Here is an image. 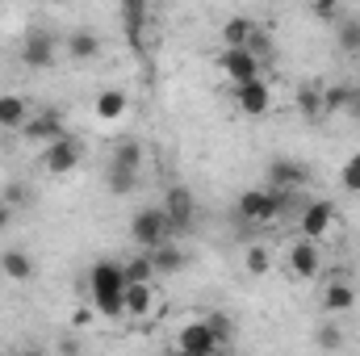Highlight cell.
I'll return each instance as SVG.
<instances>
[{
	"instance_id": "1",
	"label": "cell",
	"mask_w": 360,
	"mask_h": 356,
	"mask_svg": "<svg viewBox=\"0 0 360 356\" xmlns=\"http://www.w3.org/2000/svg\"><path fill=\"white\" fill-rule=\"evenodd\" d=\"M89 293L96 314L105 319H122L126 314V265L117 260H96L89 272Z\"/></svg>"
},
{
	"instance_id": "2",
	"label": "cell",
	"mask_w": 360,
	"mask_h": 356,
	"mask_svg": "<svg viewBox=\"0 0 360 356\" xmlns=\"http://www.w3.org/2000/svg\"><path fill=\"white\" fill-rule=\"evenodd\" d=\"M80 155H84L80 139L59 134V139H51V143L42 147V168H46V177H68V172L80 168Z\"/></svg>"
},
{
	"instance_id": "3",
	"label": "cell",
	"mask_w": 360,
	"mask_h": 356,
	"mask_svg": "<svg viewBox=\"0 0 360 356\" xmlns=\"http://www.w3.org/2000/svg\"><path fill=\"white\" fill-rule=\"evenodd\" d=\"M168 235H172V227H168V218H164V205H155V210H139V214L130 218V239H134L143 252L160 248Z\"/></svg>"
},
{
	"instance_id": "4",
	"label": "cell",
	"mask_w": 360,
	"mask_h": 356,
	"mask_svg": "<svg viewBox=\"0 0 360 356\" xmlns=\"http://www.w3.org/2000/svg\"><path fill=\"white\" fill-rule=\"evenodd\" d=\"M218 68H222V76H226L231 84H243V80L260 76V55L248 51V46H226V51L218 55Z\"/></svg>"
},
{
	"instance_id": "5",
	"label": "cell",
	"mask_w": 360,
	"mask_h": 356,
	"mask_svg": "<svg viewBox=\"0 0 360 356\" xmlns=\"http://www.w3.org/2000/svg\"><path fill=\"white\" fill-rule=\"evenodd\" d=\"M176 348L184 356H214L222 344H218V336H214V327L201 319V323H188L184 331L176 336Z\"/></svg>"
},
{
	"instance_id": "6",
	"label": "cell",
	"mask_w": 360,
	"mask_h": 356,
	"mask_svg": "<svg viewBox=\"0 0 360 356\" xmlns=\"http://www.w3.org/2000/svg\"><path fill=\"white\" fill-rule=\"evenodd\" d=\"M164 218H168L172 231H188V227H193V218H197V201H193V193H188L184 184L168 189V197H164Z\"/></svg>"
},
{
	"instance_id": "7",
	"label": "cell",
	"mask_w": 360,
	"mask_h": 356,
	"mask_svg": "<svg viewBox=\"0 0 360 356\" xmlns=\"http://www.w3.org/2000/svg\"><path fill=\"white\" fill-rule=\"evenodd\" d=\"M289 268H293V276H302V281H314L319 276V268H323V252H319V239H310V235H302L293 248H289Z\"/></svg>"
},
{
	"instance_id": "8",
	"label": "cell",
	"mask_w": 360,
	"mask_h": 356,
	"mask_svg": "<svg viewBox=\"0 0 360 356\" xmlns=\"http://www.w3.org/2000/svg\"><path fill=\"white\" fill-rule=\"evenodd\" d=\"M235 101H239V109H243L248 117H264L269 105H272V92H269V84H264L260 76H252V80L235 84Z\"/></svg>"
},
{
	"instance_id": "9",
	"label": "cell",
	"mask_w": 360,
	"mask_h": 356,
	"mask_svg": "<svg viewBox=\"0 0 360 356\" xmlns=\"http://www.w3.org/2000/svg\"><path fill=\"white\" fill-rule=\"evenodd\" d=\"M59 55H55V38L46 30H30L25 42H21V63L25 68H51Z\"/></svg>"
},
{
	"instance_id": "10",
	"label": "cell",
	"mask_w": 360,
	"mask_h": 356,
	"mask_svg": "<svg viewBox=\"0 0 360 356\" xmlns=\"http://www.w3.org/2000/svg\"><path fill=\"white\" fill-rule=\"evenodd\" d=\"M331 222H335V205H331V201H310V205H302V214H297V227H302V235H310V239H323V235L331 231Z\"/></svg>"
},
{
	"instance_id": "11",
	"label": "cell",
	"mask_w": 360,
	"mask_h": 356,
	"mask_svg": "<svg viewBox=\"0 0 360 356\" xmlns=\"http://www.w3.org/2000/svg\"><path fill=\"white\" fill-rule=\"evenodd\" d=\"M21 134H25L30 143H38V147H46L51 139H59V134H68V130H63V117H59L55 109H42L38 117H30V122L21 126Z\"/></svg>"
},
{
	"instance_id": "12",
	"label": "cell",
	"mask_w": 360,
	"mask_h": 356,
	"mask_svg": "<svg viewBox=\"0 0 360 356\" xmlns=\"http://www.w3.org/2000/svg\"><path fill=\"white\" fill-rule=\"evenodd\" d=\"M269 180L272 189H306L310 184V168L297 164V160H276L269 168Z\"/></svg>"
},
{
	"instance_id": "13",
	"label": "cell",
	"mask_w": 360,
	"mask_h": 356,
	"mask_svg": "<svg viewBox=\"0 0 360 356\" xmlns=\"http://www.w3.org/2000/svg\"><path fill=\"white\" fill-rule=\"evenodd\" d=\"M155 310V289L151 281H126V314L130 319H147Z\"/></svg>"
},
{
	"instance_id": "14",
	"label": "cell",
	"mask_w": 360,
	"mask_h": 356,
	"mask_svg": "<svg viewBox=\"0 0 360 356\" xmlns=\"http://www.w3.org/2000/svg\"><path fill=\"white\" fill-rule=\"evenodd\" d=\"M323 306H327L331 314H348V310L356 306V289H352V281H344V276L327 281V289H323Z\"/></svg>"
},
{
	"instance_id": "15",
	"label": "cell",
	"mask_w": 360,
	"mask_h": 356,
	"mask_svg": "<svg viewBox=\"0 0 360 356\" xmlns=\"http://www.w3.org/2000/svg\"><path fill=\"white\" fill-rule=\"evenodd\" d=\"M297 113H302L306 122L327 117V89H323V84H302V89H297Z\"/></svg>"
},
{
	"instance_id": "16",
	"label": "cell",
	"mask_w": 360,
	"mask_h": 356,
	"mask_svg": "<svg viewBox=\"0 0 360 356\" xmlns=\"http://www.w3.org/2000/svg\"><path fill=\"white\" fill-rule=\"evenodd\" d=\"M25 122H30V105H25L21 96L4 92V96H0V130H21Z\"/></svg>"
},
{
	"instance_id": "17",
	"label": "cell",
	"mask_w": 360,
	"mask_h": 356,
	"mask_svg": "<svg viewBox=\"0 0 360 356\" xmlns=\"http://www.w3.org/2000/svg\"><path fill=\"white\" fill-rule=\"evenodd\" d=\"M101 55V38L92 34V30H76L72 38H68V59H76V63H92Z\"/></svg>"
},
{
	"instance_id": "18",
	"label": "cell",
	"mask_w": 360,
	"mask_h": 356,
	"mask_svg": "<svg viewBox=\"0 0 360 356\" xmlns=\"http://www.w3.org/2000/svg\"><path fill=\"white\" fill-rule=\"evenodd\" d=\"M0 272L13 276V281H30V276H34V260H30V252H21V248L0 252Z\"/></svg>"
},
{
	"instance_id": "19",
	"label": "cell",
	"mask_w": 360,
	"mask_h": 356,
	"mask_svg": "<svg viewBox=\"0 0 360 356\" xmlns=\"http://www.w3.org/2000/svg\"><path fill=\"white\" fill-rule=\"evenodd\" d=\"M252 38H256V21L252 17H226V25H222V42L226 46H252Z\"/></svg>"
},
{
	"instance_id": "20",
	"label": "cell",
	"mask_w": 360,
	"mask_h": 356,
	"mask_svg": "<svg viewBox=\"0 0 360 356\" xmlns=\"http://www.w3.org/2000/svg\"><path fill=\"white\" fill-rule=\"evenodd\" d=\"M122 113H126V92L122 89H105L96 96V117L101 122H117Z\"/></svg>"
},
{
	"instance_id": "21",
	"label": "cell",
	"mask_w": 360,
	"mask_h": 356,
	"mask_svg": "<svg viewBox=\"0 0 360 356\" xmlns=\"http://www.w3.org/2000/svg\"><path fill=\"white\" fill-rule=\"evenodd\" d=\"M335 42H340V51L360 55V17H340L335 21Z\"/></svg>"
},
{
	"instance_id": "22",
	"label": "cell",
	"mask_w": 360,
	"mask_h": 356,
	"mask_svg": "<svg viewBox=\"0 0 360 356\" xmlns=\"http://www.w3.org/2000/svg\"><path fill=\"white\" fill-rule=\"evenodd\" d=\"M139 172H143V168H126V164H109V189H113L117 197H126V193H134V189H139Z\"/></svg>"
},
{
	"instance_id": "23",
	"label": "cell",
	"mask_w": 360,
	"mask_h": 356,
	"mask_svg": "<svg viewBox=\"0 0 360 356\" xmlns=\"http://www.w3.org/2000/svg\"><path fill=\"white\" fill-rule=\"evenodd\" d=\"M151 260H155V272H176V268L184 265V256H180L176 248H168V243L151 248Z\"/></svg>"
},
{
	"instance_id": "24",
	"label": "cell",
	"mask_w": 360,
	"mask_h": 356,
	"mask_svg": "<svg viewBox=\"0 0 360 356\" xmlns=\"http://www.w3.org/2000/svg\"><path fill=\"white\" fill-rule=\"evenodd\" d=\"M126 281H155V260H151V252H147V256H134V260L126 265Z\"/></svg>"
},
{
	"instance_id": "25",
	"label": "cell",
	"mask_w": 360,
	"mask_h": 356,
	"mask_svg": "<svg viewBox=\"0 0 360 356\" xmlns=\"http://www.w3.org/2000/svg\"><path fill=\"white\" fill-rule=\"evenodd\" d=\"M113 164H126V168H143V147L134 139H126L117 151H113Z\"/></svg>"
},
{
	"instance_id": "26",
	"label": "cell",
	"mask_w": 360,
	"mask_h": 356,
	"mask_svg": "<svg viewBox=\"0 0 360 356\" xmlns=\"http://www.w3.org/2000/svg\"><path fill=\"white\" fill-rule=\"evenodd\" d=\"M269 268H272V260H269V248H248V272L264 276Z\"/></svg>"
},
{
	"instance_id": "27",
	"label": "cell",
	"mask_w": 360,
	"mask_h": 356,
	"mask_svg": "<svg viewBox=\"0 0 360 356\" xmlns=\"http://www.w3.org/2000/svg\"><path fill=\"white\" fill-rule=\"evenodd\" d=\"M340 180H344V189H348V193H360V155H352V160L344 164Z\"/></svg>"
},
{
	"instance_id": "28",
	"label": "cell",
	"mask_w": 360,
	"mask_h": 356,
	"mask_svg": "<svg viewBox=\"0 0 360 356\" xmlns=\"http://www.w3.org/2000/svg\"><path fill=\"white\" fill-rule=\"evenodd\" d=\"M205 323L214 327V336H218V344L226 348V344H231V319H226V314H210Z\"/></svg>"
},
{
	"instance_id": "29",
	"label": "cell",
	"mask_w": 360,
	"mask_h": 356,
	"mask_svg": "<svg viewBox=\"0 0 360 356\" xmlns=\"http://www.w3.org/2000/svg\"><path fill=\"white\" fill-rule=\"evenodd\" d=\"M310 4H314V13H319L323 21H331V17L340 13V4H344V0H310Z\"/></svg>"
},
{
	"instance_id": "30",
	"label": "cell",
	"mask_w": 360,
	"mask_h": 356,
	"mask_svg": "<svg viewBox=\"0 0 360 356\" xmlns=\"http://www.w3.org/2000/svg\"><path fill=\"white\" fill-rule=\"evenodd\" d=\"M319 344H323V348H340V344H344V336H340L335 327H323V331H319Z\"/></svg>"
},
{
	"instance_id": "31",
	"label": "cell",
	"mask_w": 360,
	"mask_h": 356,
	"mask_svg": "<svg viewBox=\"0 0 360 356\" xmlns=\"http://www.w3.org/2000/svg\"><path fill=\"white\" fill-rule=\"evenodd\" d=\"M122 8H126V17H130V25H139V17H143V8H147V0H122Z\"/></svg>"
},
{
	"instance_id": "32",
	"label": "cell",
	"mask_w": 360,
	"mask_h": 356,
	"mask_svg": "<svg viewBox=\"0 0 360 356\" xmlns=\"http://www.w3.org/2000/svg\"><path fill=\"white\" fill-rule=\"evenodd\" d=\"M4 201H8V205L17 210V205L25 201V184H8V193H4Z\"/></svg>"
},
{
	"instance_id": "33",
	"label": "cell",
	"mask_w": 360,
	"mask_h": 356,
	"mask_svg": "<svg viewBox=\"0 0 360 356\" xmlns=\"http://www.w3.org/2000/svg\"><path fill=\"white\" fill-rule=\"evenodd\" d=\"M344 113H348V117L360 126V89H352V101H348V109H344Z\"/></svg>"
},
{
	"instance_id": "34",
	"label": "cell",
	"mask_w": 360,
	"mask_h": 356,
	"mask_svg": "<svg viewBox=\"0 0 360 356\" xmlns=\"http://www.w3.org/2000/svg\"><path fill=\"white\" fill-rule=\"evenodd\" d=\"M8 222H13V205H8V201H0V231H4Z\"/></svg>"
}]
</instances>
